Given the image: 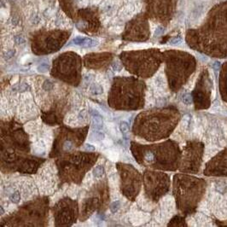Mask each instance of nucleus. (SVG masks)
<instances>
[{
  "mask_svg": "<svg viewBox=\"0 0 227 227\" xmlns=\"http://www.w3.org/2000/svg\"><path fill=\"white\" fill-rule=\"evenodd\" d=\"M205 183L202 179H198L191 177L184 176L179 179V176L175 177L176 189L186 191V194H183L177 197L179 201V207L183 211H192L196 208L197 202L203 194Z\"/></svg>",
  "mask_w": 227,
  "mask_h": 227,
  "instance_id": "f257e3e1",
  "label": "nucleus"
},
{
  "mask_svg": "<svg viewBox=\"0 0 227 227\" xmlns=\"http://www.w3.org/2000/svg\"><path fill=\"white\" fill-rule=\"evenodd\" d=\"M210 81L208 75H201L196 90L193 92V97L197 108H205L209 106L210 98Z\"/></svg>",
  "mask_w": 227,
  "mask_h": 227,
  "instance_id": "f03ea898",
  "label": "nucleus"
},
{
  "mask_svg": "<svg viewBox=\"0 0 227 227\" xmlns=\"http://www.w3.org/2000/svg\"><path fill=\"white\" fill-rule=\"evenodd\" d=\"M202 154V147L200 144H191L190 147L187 148L185 153V157L183 164V171L187 172H197L200 164L201 157Z\"/></svg>",
  "mask_w": 227,
  "mask_h": 227,
  "instance_id": "7ed1b4c3",
  "label": "nucleus"
},
{
  "mask_svg": "<svg viewBox=\"0 0 227 227\" xmlns=\"http://www.w3.org/2000/svg\"><path fill=\"white\" fill-rule=\"evenodd\" d=\"M204 174L208 176H227V150L208 162Z\"/></svg>",
  "mask_w": 227,
  "mask_h": 227,
  "instance_id": "20e7f679",
  "label": "nucleus"
},
{
  "mask_svg": "<svg viewBox=\"0 0 227 227\" xmlns=\"http://www.w3.org/2000/svg\"><path fill=\"white\" fill-rule=\"evenodd\" d=\"M75 45L82 46V47H94L98 45V42L95 39H91L90 38H82L77 37L74 39Z\"/></svg>",
  "mask_w": 227,
  "mask_h": 227,
  "instance_id": "39448f33",
  "label": "nucleus"
},
{
  "mask_svg": "<svg viewBox=\"0 0 227 227\" xmlns=\"http://www.w3.org/2000/svg\"><path fill=\"white\" fill-rule=\"evenodd\" d=\"M92 121H93V125L96 129H100L103 127V121L100 115H94L92 116Z\"/></svg>",
  "mask_w": 227,
  "mask_h": 227,
  "instance_id": "423d86ee",
  "label": "nucleus"
},
{
  "mask_svg": "<svg viewBox=\"0 0 227 227\" xmlns=\"http://www.w3.org/2000/svg\"><path fill=\"white\" fill-rule=\"evenodd\" d=\"M121 131L122 134L125 137H127V135L129 134V126L126 122H125V121L121 122Z\"/></svg>",
  "mask_w": 227,
  "mask_h": 227,
  "instance_id": "0eeeda50",
  "label": "nucleus"
},
{
  "mask_svg": "<svg viewBox=\"0 0 227 227\" xmlns=\"http://www.w3.org/2000/svg\"><path fill=\"white\" fill-rule=\"evenodd\" d=\"M93 173H94V176H95V177L100 178V177H102V176L103 175V173H104V169H103V167H102V166L97 167L94 169Z\"/></svg>",
  "mask_w": 227,
  "mask_h": 227,
  "instance_id": "6e6552de",
  "label": "nucleus"
},
{
  "mask_svg": "<svg viewBox=\"0 0 227 227\" xmlns=\"http://www.w3.org/2000/svg\"><path fill=\"white\" fill-rule=\"evenodd\" d=\"M91 91L93 94H101L103 92V88L97 85H93L91 87Z\"/></svg>",
  "mask_w": 227,
  "mask_h": 227,
  "instance_id": "1a4fd4ad",
  "label": "nucleus"
},
{
  "mask_svg": "<svg viewBox=\"0 0 227 227\" xmlns=\"http://www.w3.org/2000/svg\"><path fill=\"white\" fill-rule=\"evenodd\" d=\"M120 206H121V203H120L119 201H114V202L111 204V206H110V210H111V212L112 213L117 212L118 209H119V208H120Z\"/></svg>",
  "mask_w": 227,
  "mask_h": 227,
  "instance_id": "9d476101",
  "label": "nucleus"
},
{
  "mask_svg": "<svg viewBox=\"0 0 227 227\" xmlns=\"http://www.w3.org/2000/svg\"><path fill=\"white\" fill-rule=\"evenodd\" d=\"M20 198H21V196H20V193L19 192H15L14 194L11 195L10 197V201L14 203H17L19 201H20Z\"/></svg>",
  "mask_w": 227,
  "mask_h": 227,
  "instance_id": "9b49d317",
  "label": "nucleus"
},
{
  "mask_svg": "<svg viewBox=\"0 0 227 227\" xmlns=\"http://www.w3.org/2000/svg\"><path fill=\"white\" fill-rule=\"evenodd\" d=\"M181 41H182L181 38H174V39H172L170 41V44L175 46V45H179V44H180Z\"/></svg>",
  "mask_w": 227,
  "mask_h": 227,
  "instance_id": "f8f14e48",
  "label": "nucleus"
},
{
  "mask_svg": "<svg viewBox=\"0 0 227 227\" xmlns=\"http://www.w3.org/2000/svg\"><path fill=\"white\" fill-rule=\"evenodd\" d=\"M52 87H53V84H52L50 80H47L46 83H45V89L47 90V91L52 89Z\"/></svg>",
  "mask_w": 227,
  "mask_h": 227,
  "instance_id": "ddd939ff",
  "label": "nucleus"
},
{
  "mask_svg": "<svg viewBox=\"0 0 227 227\" xmlns=\"http://www.w3.org/2000/svg\"><path fill=\"white\" fill-rule=\"evenodd\" d=\"M48 69V65L47 64H42L40 65L39 68H38V70L40 71V72H46Z\"/></svg>",
  "mask_w": 227,
  "mask_h": 227,
  "instance_id": "4468645a",
  "label": "nucleus"
},
{
  "mask_svg": "<svg viewBox=\"0 0 227 227\" xmlns=\"http://www.w3.org/2000/svg\"><path fill=\"white\" fill-rule=\"evenodd\" d=\"M184 103H186V104H190V103H191V97H190L189 95L184 96Z\"/></svg>",
  "mask_w": 227,
  "mask_h": 227,
  "instance_id": "2eb2a0df",
  "label": "nucleus"
},
{
  "mask_svg": "<svg viewBox=\"0 0 227 227\" xmlns=\"http://www.w3.org/2000/svg\"><path fill=\"white\" fill-rule=\"evenodd\" d=\"M85 149H86V150H87V151H95V147L92 146L91 144H86Z\"/></svg>",
  "mask_w": 227,
  "mask_h": 227,
  "instance_id": "dca6fc26",
  "label": "nucleus"
},
{
  "mask_svg": "<svg viewBox=\"0 0 227 227\" xmlns=\"http://www.w3.org/2000/svg\"><path fill=\"white\" fill-rule=\"evenodd\" d=\"M79 118L81 119V120L86 119V112L85 110H82V111L79 113Z\"/></svg>",
  "mask_w": 227,
  "mask_h": 227,
  "instance_id": "f3484780",
  "label": "nucleus"
},
{
  "mask_svg": "<svg viewBox=\"0 0 227 227\" xmlns=\"http://www.w3.org/2000/svg\"><path fill=\"white\" fill-rule=\"evenodd\" d=\"M163 28H161V27H159V28H157V29L155 31V35H160V34H161L162 32H163Z\"/></svg>",
  "mask_w": 227,
  "mask_h": 227,
  "instance_id": "a211bd4d",
  "label": "nucleus"
},
{
  "mask_svg": "<svg viewBox=\"0 0 227 227\" xmlns=\"http://www.w3.org/2000/svg\"><path fill=\"white\" fill-rule=\"evenodd\" d=\"M114 68L115 69V71H117V70H121V66L119 67V64H118V63H116L115 65H114Z\"/></svg>",
  "mask_w": 227,
  "mask_h": 227,
  "instance_id": "6ab92c4d",
  "label": "nucleus"
}]
</instances>
